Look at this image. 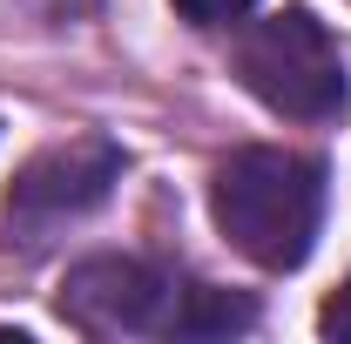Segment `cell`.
Wrapping results in <instances>:
<instances>
[{
  "label": "cell",
  "mask_w": 351,
  "mask_h": 344,
  "mask_svg": "<svg viewBox=\"0 0 351 344\" xmlns=\"http://www.w3.org/2000/svg\"><path fill=\"white\" fill-rule=\"evenodd\" d=\"M61 317L82 338H230L257 324V304L149 257H82L61 277Z\"/></svg>",
  "instance_id": "1"
},
{
  "label": "cell",
  "mask_w": 351,
  "mask_h": 344,
  "mask_svg": "<svg viewBox=\"0 0 351 344\" xmlns=\"http://www.w3.org/2000/svg\"><path fill=\"white\" fill-rule=\"evenodd\" d=\"M324 162L304 149H237L217 175H210V216L230 236L237 257H250L257 270L284 277L311 257L317 223H324Z\"/></svg>",
  "instance_id": "2"
},
{
  "label": "cell",
  "mask_w": 351,
  "mask_h": 344,
  "mask_svg": "<svg viewBox=\"0 0 351 344\" xmlns=\"http://www.w3.org/2000/svg\"><path fill=\"white\" fill-rule=\"evenodd\" d=\"M237 82L250 88L270 115H291V122H338L351 101L345 54H338L331 27L311 7H277V14L243 27Z\"/></svg>",
  "instance_id": "3"
},
{
  "label": "cell",
  "mask_w": 351,
  "mask_h": 344,
  "mask_svg": "<svg viewBox=\"0 0 351 344\" xmlns=\"http://www.w3.org/2000/svg\"><path fill=\"white\" fill-rule=\"evenodd\" d=\"M122 169L129 156L108 135H68L41 156H27L7 189V243H47L61 223H82L88 210L108 203Z\"/></svg>",
  "instance_id": "4"
},
{
  "label": "cell",
  "mask_w": 351,
  "mask_h": 344,
  "mask_svg": "<svg viewBox=\"0 0 351 344\" xmlns=\"http://www.w3.org/2000/svg\"><path fill=\"white\" fill-rule=\"evenodd\" d=\"M257 0H176V14L182 21H196V27H230V21H243Z\"/></svg>",
  "instance_id": "5"
},
{
  "label": "cell",
  "mask_w": 351,
  "mask_h": 344,
  "mask_svg": "<svg viewBox=\"0 0 351 344\" xmlns=\"http://www.w3.org/2000/svg\"><path fill=\"white\" fill-rule=\"evenodd\" d=\"M317 331H324V338H338V344H351V284L338 291V297H324V310H317Z\"/></svg>",
  "instance_id": "6"
}]
</instances>
